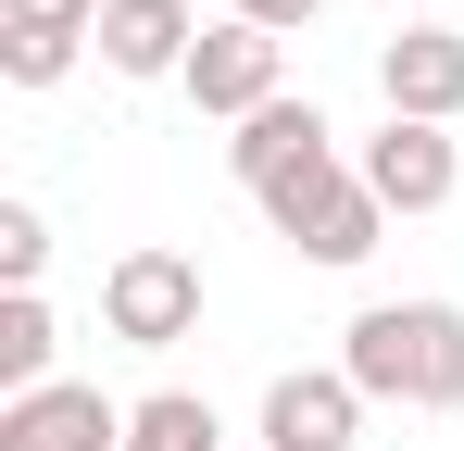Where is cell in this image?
Segmentation results:
<instances>
[{
	"instance_id": "1",
	"label": "cell",
	"mask_w": 464,
	"mask_h": 451,
	"mask_svg": "<svg viewBox=\"0 0 464 451\" xmlns=\"http://www.w3.org/2000/svg\"><path fill=\"white\" fill-rule=\"evenodd\" d=\"M339 376L389 414H464V301H364L339 326Z\"/></svg>"
},
{
	"instance_id": "2",
	"label": "cell",
	"mask_w": 464,
	"mask_h": 451,
	"mask_svg": "<svg viewBox=\"0 0 464 451\" xmlns=\"http://www.w3.org/2000/svg\"><path fill=\"white\" fill-rule=\"evenodd\" d=\"M251 201H264V226H276L302 264H326V276H352V264L389 238L377 188L352 176V150H314V163H289V176H276V188H251Z\"/></svg>"
},
{
	"instance_id": "3",
	"label": "cell",
	"mask_w": 464,
	"mask_h": 451,
	"mask_svg": "<svg viewBox=\"0 0 464 451\" xmlns=\"http://www.w3.org/2000/svg\"><path fill=\"white\" fill-rule=\"evenodd\" d=\"M101 326L126 339V351H176V339H201V264L188 251H126L113 276H101Z\"/></svg>"
},
{
	"instance_id": "4",
	"label": "cell",
	"mask_w": 464,
	"mask_h": 451,
	"mask_svg": "<svg viewBox=\"0 0 464 451\" xmlns=\"http://www.w3.org/2000/svg\"><path fill=\"white\" fill-rule=\"evenodd\" d=\"M176 88H188V101L214 113V126H251L264 101H289V38H264V25H238V13H214Z\"/></svg>"
},
{
	"instance_id": "5",
	"label": "cell",
	"mask_w": 464,
	"mask_h": 451,
	"mask_svg": "<svg viewBox=\"0 0 464 451\" xmlns=\"http://www.w3.org/2000/svg\"><path fill=\"white\" fill-rule=\"evenodd\" d=\"M364 414H377V401H364L339 364H289L276 389H264L251 451H352V439H364Z\"/></svg>"
},
{
	"instance_id": "6",
	"label": "cell",
	"mask_w": 464,
	"mask_h": 451,
	"mask_svg": "<svg viewBox=\"0 0 464 451\" xmlns=\"http://www.w3.org/2000/svg\"><path fill=\"white\" fill-rule=\"evenodd\" d=\"M352 176L377 188V214H440L464 188V150H452V126H401V113H389L377 139L352 150Z\"/></svg>"
},
{
	"instance_id": "7",
	"label": "cell",
	"mask_w": 464,
	"mask_h": 451,
	"mask_svg": "<svg viewBox=\"0 0 464 451\" xmlns=\"http://www.w3.org/2000/svg\"><path fill=\"white\" fill-rule=\"evenodd\" d=\"M101 51V0H0V75L13 88H63Z\"/></svg>"
},
{
	"instance_id": "8",
	"label": "cell",
	"mask_w": 464,
	"mask_h": 451,
	"mask_svg": "<svg viewBox=\"0 0 464 451\" xmlns=\"http://www.w3.org/2000/svg\"><path fill=\"white\" fill-rule=\"evenodd\" d=\"M0 451H126V401H101L88 376H51L0 401Z\"/></svg>"
},
{
	"instance_id": "9",
	"label": "cell",
	"mask_w": 464,
	"mask_h": 451,
	"mask_svg": "<svg viewBox=\"0 0 464 451\" xmlns=\"http://www.w3.org/2000/svg\"><path fill=\"white\" fill-rule=\"evenodd\" d=\"M377 101L401 113V126H452L464 113V38L452 25H401L377 51Z\"/></svg>"
},
{
	"instance_id": "10",
	"label": "cell",
	"mask_w": 464,
	"mask_h": 451,
	"mask_svg": "<svg viewBox=\"0 0 464 451\" xmlns=\"http://www.w3.org/2000/svg\"><path fill=\"white\" fill-rule=\"evenodd\" d=\"M188 51H201V13L188 0H101V63L113 75H188Z\"/></svg>"
},
{
	"instance_id": "11",
	"label": "cell",
	"mask_w": 464,
	"mask_h": 451,
	"mask_svg": "<svg viewBox=\"0 0 464 451\" xmlns=\"http://www.w3.org/2000/svg\"><path fill=\"white\" fill-rule=\"evenodd\" d=\"M314 150H339V126H326L314 101H264V113L227 139V176H238V188H276V176H289V163H314Z\"/></svg>"
},
{
	"instance_id": "12",
	"label": "cell",
	"mask_w": 464,
	"mask_h": 451,
	"mask_svg": "<svg viewBox=\"0 0 464 451\" xmlns=\"http://www.w3.org/2000/svg\"><path fill=\"white\" fill-rule=\"evenodd\" d=\"M51 351H63V326H51V301L13 289L0 301V401H25V389H51Z\"/></svg>"
},
{
	"instance_id": "13",
	"label": "cell",
	"mask_w": 464,
	"mask_h": 451,
	"mask_svg": "<svg viewBox=\"0 0 464 451\" xmlns=\"http://www.w3.org/2000/svg\"><path fill=\"white\" fill-rule=\"evenodd\" d=\"M126 451H227V427L201 389H151V401H126Z\"/></svg>"
},
{
	"instance_id": "14",
	"label": "cell",
	"mask_w": 464,
	"mask_h": 451,
	"mask_svg": "<svg viewBox=\"0 0 464 451\" xmlns=\"http://www.w3.org/2000/svg\"><path fill=\"white\" fill-rule=\"evenodd\" d=\"M0 276H13V289L51 276V214H38V201H0Z\"/></svg>"
},
{
	"instance_id": "15",
	"label": "cell",
	"mask_w": 464,
	"mask_h": 451,
	"mask_svg": "<svg viewBox=\"0 0 464 451\" xmlns=\"http://www.w3.org/2000/svg\"><path fill=\"white\" fill-rule=\"evenodd\" d=\"M227 13H238V25H264V38H302L326 0H227Z\"/></svg>"
}]
</instances>
